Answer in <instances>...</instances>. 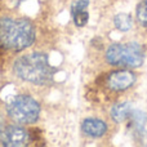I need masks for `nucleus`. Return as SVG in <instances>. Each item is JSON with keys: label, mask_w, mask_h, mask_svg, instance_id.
I'll return each mask as SVG.
<instances>
[{"label": "nucleus", "mask_w": 147, "mask_h": 147, "mask_svg": "<svg viewBox=\"0 0 147 147\" xmlns=\"http://www.w3.org/2000/svg\"><path fill=\"white\" fill-rule=\"evenodd\" d=\"M35 40V28L27 20H0V43L12 51H22Z\"/></svg>", "instance_id": "obj_1"}, {"label": "nucleus", "mask_w": 147, "mask_h": 147, "mask_svg": "<svg viewBox=\"0 0 147 147\" xmlns=\"http://www.w3.org/2000/svg\"><path fill=\"white\" fill-rule=\"evenodd\" d=\"M14 71L18 78L38 85L48 84L53 79V70L49 66L48 58L41 53L21 57L14 63Z\"/></svg>", "instance_id": "obj_2"}, {"label": "nucleus", "mask_w": 147, "mask_h": 147, "mask_svg": "<svg viewBox=\"0 0 147 147\" xmlns=\"http://www.w3.org/2000/svg\"><path fill=\"white\" fill-rule=\"evenodd\" d=\"M106 59L114 66L138 67L145 61L143 49L136 43L114 44L106 52Z\"/></svg>", "instance_id": "obj_3"}, {"label": "nucleus", "mask_w": 147, "mask_h": 147, "mask_svg": "<svg viewBox=\"0 0 147 147\" xmlns=\"http://www.w3.org/2000/svg\"><path fill=\"white\" fill-rule=\"evenodd\" d=\"M8 114L10 119L18 124H31L38 120L40 114V106L31 97L20 96L9 103Z\"/></svg>", "instance_id": "obj_4"}, {"label": "nucleus", "mask_w": 147, "mask_h": 147, "mask_svg": "<svg viewBox=\"0 0 147 147\" xmlns=\"http://www.w3.org/2000/svg\"><path fill=\"white\" fill-rule=\"evenodd\" d=\"M0 140L4 146L8 147H20L25 146L28 142V132L22 127L12 125L1 130Z\"/></svg>", "instance_id": "obj_5"}, {"label": "nucleus", "mask_w": 147, "mask_h": 147, "mask_svg": "<svg viewBox=\"0 0 147 147\" xmlns=\"http://www.w3.org/2000/svg\"><path fill=\"white\" fill-rule=\"evenodd\" d=\"M136 83V75L132 71L121 70L111 74L107 80V85L112 90H125Z\"/></svg>", "instance_id": "obj_6"}, {"label": "nucleus", "mask_w": 147, "mask_h": 147, "mask_svg": "<svg viewBox=\"0 0 147 147\" xmlns=\"http://www.w3.org/2000/svg\"><path fill=\"white\" fill-rule=\"evenodd\" d=\"M81 129L89 137L98 138L106 133L107 125L99 119H85L81 124Z\"/></svg>", "instance_id": "obj_7"}, {"label": "nucleus", "mask_w": 147, "mask_h": 147, "mask_svg": "<svg viewBox=\"0 0 147 147\" xmlns=\"http://www.w3.org/2000/svg\"><path fill=\"white\" fill-rule=\"evenodd\" d=\"M130 115H132V124L134 132L143 140L147 138V114L141 111H133Z\"/></svg>", "instance_id": "obj_8"}, {"label": "nucleus", "mask_w": 147, "mask_h": 147, "mask_svg": "<svg viewBox=\"0 0 147 147\" xmlns=\"http://www.w3.org/2000/svg\"><path fill=\"white\" fill-rule=\"evenodd\" d=\"M132 114V109H130L129 103H119L115 105L111 110V117L114 121L121 123L127 119L129 115Z\"/></svg>", "instance_id": "obj_9"}, {"label": "nucleus", "mask_w": 147, "mask_h": 147, "mask_svg": "<svg viewBox=\"0 0 147 147\" xmlns=\"http://www.w3.org/2000/svg\"><path fill=\"white\" fill-rule=\"evenodd\" d=\"M114 25L119 31H128L132 27V18L125 13H120V14L115 16Z\"/></svg>", "instance_id": "obj_10"}, {"label": "nucleus", "mask_w": 147, "mask_h": 147, "mask_svg": "<svg viewBox=\"0 0 147 147\" xmlns=\"http://www.w3.org/2000/svg\"><path fill=\"white\" fill-rule=\"evenodd\" d=\"M137 20L142 26L147 27V0H143L137 7Z\"/></svg>", "instance_id": "obj_11"}, {"label": "nucleus", "mask_w": 147, "mask_h": 147, "mask_svg": "<svg viewBox=\"0 0 147 147\" xmlns=\"http://www.w3.org/2000/svg\"><path fill=\"white\" fill-rule=\"evenodd\" d=\"M74 22L78 27H83L86 22H88V12L86 10H79V12H74Z\"/></svg>", "instance_id": "obj_12"}, {"label": "nucleus", "mask_w": 147, "mask_h": 147, "mask_svg": "<svg viewBox=\"0 0 147 147\" xmlns=\"http://www.w3.org/2000/svg\"><path fill=\"white\" fill-rule=\"evenodd\" d=\"M88 3L89 0H78V3L72 7V13L79 12V10H85L86 7H88Z\"/></svg>", "instance_id": "obj_13"}, {"label": "nucleus", "mask_w": 147, "mask_h": 147, "mask_svg": "<svg viewBox=\"0 0 147 147\" xmlns=\"http://www.w3.org/2000/svg\"><path fill=\"white\" fill-rule=\"evenodd\" d=\"M18 1H25V0H18Z\"/></svg>", "instance_id": "obj_14"}]
</instances>
